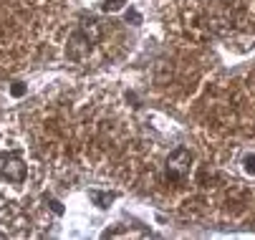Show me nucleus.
Returning a JSON list of instances; mask_svg holds the SVG:
<instances>
[{
  "label": "nucleus",
  "instance_id": "nucleus-8",
  "mask_svg": "<svg viewBox=\"0 0 255 240\" xmlns=\"http://www.w3.org/2000/svg\"><path fill=\"white\" fill-rule=\"evenodd\" d=\"M46 202L53 208V213H56V215H63V208H61V202H58V200H46Z\"/></svg>",
  "mask_w": 255,
  "mask_h": 240
},
{
  "label": "nucleus",
  "instance_id": "nucleus-3",
  "mask_svg": "<svg viewBox=\"0 0 255 240\" xmlns=\"http://www.w3.org/2000/svg\"><path fill=\"white\" fill-rule=\"evenodd\" d=\"M3 177L10 180V182H15V185H20L25 180V164H23V159L18 154H10L3 162Z\"/></svg>",
  "mask_w": 255,
  "mask_h": 240
},
{
  "label": "nucleus",
  "instance_id": "nucleus-2",
  "mask_svg": "<svg viewBox=\"0 0 255 240\" xmlns=\"http://www.w3.org/2000/svg\"><path fill=\"white\" fill-rule=\"evenodd\" d=\"M190 167H192V152L179 147L164 159V177L179 182V180H185L190 175Z\"/></svg>",
  "mask_w": 255,
  "mask_h": 240
},
{
  "label": "nucleus",
  "instance_id": "nucleus-6",
  "mask_svg": "<svg viewBox=\"0 0 255 240\" xmlns=\"http://www.w3.org/2000/svg\"><path fill=\"white\" fill-rule=\"evenodd\" d=\"M127 0H104V10H119Z\"/></svg>",
  "mask_w": 255,
  "mask_h": 240
},
{
  "label": "nucleus",
  "instance_id": "nucleus-9",
  "mask_svg": "<svg viewBox=\"0 0 255 240\" xmlns=\"http://www.w3.org/2000/svg\"><path fill=\"white\" fill-rule=\"evenodd\" d=\"M127 20H134V23H139L141 18H139V13H136V10H129V13H127Z\"/></svg>",
  "mask_w": 255,
  "mask_h": 240
},
{
  "label": "nucleus",
  "instance_id": "nucleus-1",
  "mask_svg": "<svg viewBox=\"0 0 255 240\" xmlns=\"http://www.w3.org/2000/svg\"><path fill=\"white\" fill-rule=\"evenodd\" d=\"M96 41H99V25H96V20H89V23H84L74 36L68 38V56L81 61L91 51V46Z\"/></svg>",
  "mask_w": 255,
  "mask_h": 240
},
{
  "label": "nucleus",
  "instance_id": "nucleus-5",
  "mask_svg": "<svg viewBox=\"0 0 255 240\" xmlns=\"http://www.w3.org/2000/svg\"><path fill=\"white\" fill-rule=\"evenodd\" d=\"M243 169H245L248 175H255V154H248L243 159Z\"/></svg>",
  "mask_w": 255,
  "mask_h": 240
},
{
  "label": "nucleus",
  "instance_id": "nucleus-7",
  "mask_svg": "<svg viewBox=\"0 0 255 240\" xmlns=\"http://www.w3.org/2000/svg\"><path fill=\"white\" fill-rule=\"evenodd\" d=\"M10 94H13V96H23V94H25V86H23V84H13V86H10Z\"/></svg>",
  "mask_w": 255,
  "mask_h": 240
},
{
  "label": "nucleus",
  "instance_id": "nucleus-4",
  "mask_svg": "<svg viewBox=\"0 0 255 240\" xmlns=\"http://www.w3.org/2000/svg\"><path fill=\"white\" fill-rule=\"evenodd\" d=\"M89 197H91V200L99 205V208H109V202L114 200V195H101V192H91Z\"/></svg>",
  "mask_w": 255,
  "mask_h": 240
}]
</instances>
